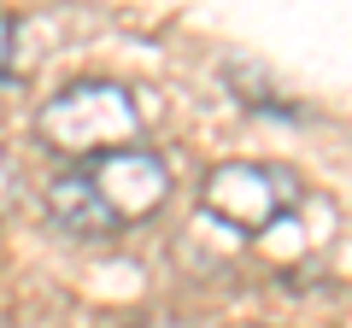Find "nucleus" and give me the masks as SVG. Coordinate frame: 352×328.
Returning <instances> with one entry per match:
<instances>
[{
  "label": "nucleus",
  "mask_w": 352,
  "mask_h": 328,
  "mask_svg": "<svg viewBox=\"0 0 352 328\" xmlns=\"http://www.w3.org/2000/svg\"><path fill=\"white\" fill-rule=\"evenodd\" d=\"M18 188H24V170H18V159L6 152V141H0V217L18 205Z\"/></svg>",
  "instance_id": "5"
},
{
  "label": "nucleus",
  "mask_w": 352,
  "mask_h": 328,
  "mask_svg": "<svg viewBox=\"0 0 352 328\" xmlns=\"http://www.w3.org/2000/svg\"><path fill=\"white\" fill-rule=\"evenodd\" d=\"M47 152L76 164H94L106 152L141 147V106L124 82H106V76H82V82H65L36 117Z\"/></svg>",
  "instance_id": "1"
},
{
  "label": "nucleus",
  "mask_w": 352,
  "mask_h": 328,
  "mask_svg": "<svg viewBox=\"0 0 352 328\" xmlns=\"http://www.w3.org/2000/svg\"><path fill=\"white\" fill-rule=\"evenodd\" d=\"M41 211H47L53 229H65V235H76V240H112L118 235V217L100 205V194L88 188L82 170H59V176L41 188Z\"/></svg>",
  "instance_id": "4"
},
{
  "label": "nucleus",
  "mask_w": 352,
  "mask_h": 328,
  "mask_svg": "<svg viewBox=\"0 0 352 328\" xmlns=\"http://www.w3.org/2000/svg\"><path fill=\"white\" fill-rule=\"evenodd\" d=\"M124 328H141V323H124Z\"/></svg>",
  "instance_id": "7"
},
{
  "label": "nucleus",
  "mask_w": 352,
  "mask_h": 328,
  "mask_svg": "<svg viewBox=\"0 0 352 328\" xmlns=\"http://www.w3.org/2000/svg\"><path fill=\"white\" fill-rule=\"evenodd\" d=\"M76 170L100 194V205L118 217V229L153 217L164 205V194H170V170H164V159L153 147H124V152H106L94 164H76Z\"/></svg>",
  "instance_id": "3"
},
{
  "label": "nucleus",
  "mask_w": 352,
  "mask_h": 328,
  "mask_svg": "<svg viewBox=\"0 0 352 328\" xmlns=\"http://www.w3.org/2000/svg\"><path fill=\"white\" fill-rule=\"evenodd\" d=\"M12 47H18V18L0 12V82H12Z\"/></svg>",
  "instance_id": "6"
},
{
  "label": "nucleus",
  "mask_w": 352,
  "mask_h": 328,
  "mask_svg": "<svg viewBox=\"0 0 352 328\" xmlns=\"http://www.w3.org/2000/svg\"><path fill=\"white\" fill-rule=\"evenodd\" d=\"M300 200H305L300 176L276 170V164H217L212 176H206V211L223 217L235 235L276 229Z\"/></svg>",
  "instance_id": "2"
}]
</instances>
